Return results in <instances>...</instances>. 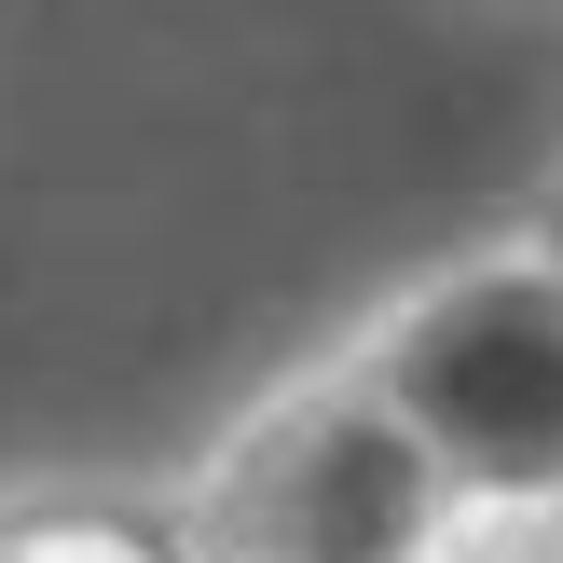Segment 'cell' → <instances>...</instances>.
<instances>
[{
  "label": "cell",
  "mask_w": 563,
  "mask_h": 563,
  "mask_svg": "<svg viewBox=\"0 0 563 563\" xmlns=\"http://www.w3.org/2000/svg\"><path fill=\"white\" fill-rule=\"evenodd\" d=\"M357 385L412 427V454L454 482L467 522H537L563 509V262L495 247V262L427 275L385 302L357 344Z\"/></svg>",
  "instance_id": "cell-1"
},
{
  "label": "cell",
  "mask_w": 563,
  "mask_h": 563,
  "mask_svg": "<svg viewBox=\"0 0 563 563\" xmlns=\"http://www.w3.org/2000/svg\"><path fill=\"white\" fill-rule=\"evenodd\" d=\"M454 522L467 509L412 454V427L357 372H330L234 440V467H220L192 537H207V563H440Z\"/></svg>",
  "instance_id": "cell-2"
},
{
  "label": "cell",
  "mask_w": 563,
  "mask_h": 563,
  "mask_svg": "<svg viewBox=\"0 0 563 563\" xmlns=\"http://www.w3.org/2000/svg\"><path fill=\"white\" fill-rule=\"evenodd\" d=\"M0 563H207V537H165V522H124V509H55V522H14Z\"/></svg>",
  "instance_id": "cell-3"
},
{
  "label": "cell",
  "mask_w": 563,
  "mask_h": 563,
  "mask_svg": "<svg viewBox=\"0 0 563 563\" xmlns=\"http://www.w3.org/2000/svg\"><path fill=\"white\" fill-rule=\"evenodd\" d=\"M537 247H550V262H563V179H550V207H537Z\"/></svg>",
  "instance_id": "cell-4"
}]
</instances>
